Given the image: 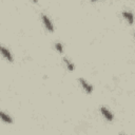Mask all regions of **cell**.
Listing matches in <instances>:
<instances>
[{
	"label": "cell",
	"instance_id": "obj_1",
	"mask_svg": "<svg viewBox=\"0 0 135 135\" xmlns=\"http://www.w3.org/2000/svg\"><path fill=\"white\" fill-rule=\"evenodd\" d=\"M41 17H42V21H43V23H44L45 27H46L50 32H53L54 27H53V24H52L51 20L47 18V16H46V15H44V14H42V15H41Z\"/></svg>",
	"mask_w": 135,
	"mask_h": 135
},
{
	"label": "cell",
	"instance_id": "obj_6",
	"mask_svg": "<svg viewBox=\"0 0 135 135\" xmlns=\"http://www.w3.org/2000/svg\"><path fill=\"white\" fill-rule=\"evenodd\" d=\"M0 118H1L4 122H7V123H11V122H12V118H11L8 115H6L5 113L1 112V111H0Z\"/></svg>",
	"mask_w": 135,
	"mask_h": 135
},
{
	"label": "cell",
	"instance_id": "obj_9",
	"mask_svg": "<svg viewBox=\"0 0 135 135\" xmlns=\"http://www.w3.org/2000/svg\"><path fill=\"white\" fill-rule=\"evenodd\" d=\"M122 135H123V134H122Z\"/></svg>",
	"mask_w": 135,
	"mask_h": 135
},
{
	"label": "cell",
	"instance_id": "obj_7",
	"mask_svg": "<svg viewBox=\"0 0 135 135\" xmlns=\"http://www.w3.org/2000/svg\"><path fill=\"white\" fill-rule=\"evenodd\" d=\"M63 61H64V63L66 64V66H68V69L70 70V71H73L74 70V64L69 60V59H66V58H63Z\"/></svg>",
	"mask_w": 135,
	"mask_h": 135
},
{
	"label": "cell",
	"instance_id": "obj_2",
	"mask_svg": "<svg viewBox=\"0 0 135 135\" xmlns=\"http://www.w3.org/2000/svg\"><path fill=\"white\" fill-rule=\"evenodd\" d=\"M0 53L8 60V61H13V57H12V55H11V53H9V51L7 50V49H5L4 46H2L1 44H0Z\"/></svg>",
	"mask_w": 135,
	"mask_h": 135
},
{
	"label": "cell",
	"instance_id": "obj_4",
	"mask_svg": "<svg viewBox=\"0 0 135 135\" xmlns=\"http://www.w3.org/2000/svg\"><path fill=\"white\" fill-rule=\"evenodd\" d=\"M100 112L102 113V115H103L108 120H110V121H111V120L113 119V115H112V113H111L107 108L101 107V108H100Z\"/></svg>",
	"mask_w": 135,
	"mask_h": 135
},
{
	"label": "cell",
	"instance_id": "obj_5",
	"mask_svg": "<svg viewBox=\"0 0 135 135\" xmlns=\"http://www.w3.org/2000/svg\"><path fill=\"white\" fill-rule=\"evenodd\" d=\"M122 15H123V17L129 21V23H130V24H132V23H133V14H132L131 12L123 11V12H122Z\"/></svg>",
	"mask_w": 135,
	"mask_h": 135
},
{
	"label": "cell",
	"instance_id": "obj_8",
	"mask_svg": "<svg viewBox=\"0 0 135 135\" xmlns=\"http://www.w3.org/2000/svg\"><path fill=\"white\" fill-rule=\"evenodd\" d=\"M55 47H56V50L59 52V53H61L62 51H63V47H62V44L61 43H59V42H57L56 44H55Z\"/></svg>",
	"mask_w": 135,
	"mask_h": 135
},
{
	"label": "cell",
	"instance_id": "obj_3",
	"mask_svg": "<svg viewBox=\"0 0 135 135\" xmlns=\"http://www.w3.org/2000/svg\"><path fill=\"white\" fill-rule=\"evenodd\" d=\"M79 82H80V84L82 85V88L85 90V92H88V93H91L92 91H93V86L91 85V84H89L83 78H80L79 79Z\"/></svg>",
	"mask_w": 135,
	"mask_h": 135
}]
</instances>
